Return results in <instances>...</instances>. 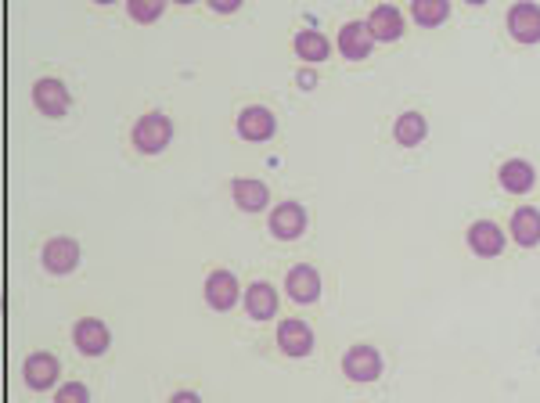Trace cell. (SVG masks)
<instances>
[{
  "mask_svg": "<svg viewBox=\"0 0 540 403\" xmlns=\"http://www.w3.org/2000/svg\"><path fill=\"white\" fill-rule=\"evenodd\" d=\"M130 141H134V148L141 155H159L170 148L173 141V119L166 116V112H148V116H141L134 123V130H130Z\"/></svg>",
  "mask_w": 540,
  "mask_h": 403,
  "instance_id": "cell-1",
  "label": "cell"
},
{
  "mask_svg": "<svg viewBox=\"0 0 540 403\" xmlns=\"http://www.w3.org/2000/svg\"><path fill=\"white\" fill-rule=\"evenodd\" d=\"M274 134H278V119H274V112H270L267 105L242 108V116H238V137H242V141L263 144Z\"/></svg>",
  "mask_w": 540,
  "mask_h": 403,
  "instance_id": "cell-11",
  "label": "cell"
},
{
  "mask_svg": "<svg viewBox=\"0 0 540 403\" xmlns=\"http://www.w3.org/2000/svg\"><path fill=\"white\" fill-rule=\"evenodd\" d=\"M231 198L242 213H263V209L270 206V188L263 180L238 177V180H231Z\"/></svg>",
  "mask_w": 540,
  "mask_h": 403,
  "instance_id": "cell-18",
  "label": "cell"
},
{
  "mask_svg": "<svg viewBox=\"0 0 540 403\" xmlns=\"http://www.w3.org/2000/svg\"><path fill=\"white\" fill-rule=\"evenodd\" d=\"M202 296H206L209 310L227 314V310H234V303L242 299V285H238V278H234L231 270H213L206 278V285H202Z\"/></svg>",
  "mask_w": 540,
  "mask_h": 403,
  "instance_id": "cell-6",
  "label": "cell"
},
{
  "mask_svg": "<svg viewBox=\"0 0 540 403\" xmlns=\"http://www.w3.org/2000/svg\"><path fill=\"white\" fill-rule=\"evenodd\" d=\"M429 137V123H425L422 112H400L393 123V141L400 148H418V144Z\"/></svg>",
  "mask_w": 540,
  "mask_h": 403,
  "instance_id": "cell-21",
  "label": "cell"
},
{
  "mask_svg": "<svg viewBox=\"0 0 540 403\" xmlns=\"http://www.w3.org/2000/svg\"><path fill=\"white\" fill-rule=\"evenodd\" d=\"M278 350L285 353V357L292 360H303L314 353V328L306 321H299V317H285V321L278 324Z\"/></svg>",
  "mask_w": 540,
  "mask_h": 403,
  "instance_id": "cell-7",
  "label": "cell"
},
{
  "mask_svg": "<svg viewBox=\"0 0 540 403\" xmlns=\"http://www.w3.org/2000/svg\"><path fill=\"white\" fill-rule=\"evenodd\" d=\"M170 403H202V400H198V393H191V389H180V393L170 396Z\"/></svg>",
  "mask_w": 540,
  "mask_h": 403,
  "instance_id": "cell-26",
  "label": "cell"
},
{
  "mask_svg": "<svg viewBox=\"0 0 540 403\" xmlns=\"http://www.w3.org/2000/svg\"><path fill=\"white\" fill-rule=\"evenodd\" d=\"M267 227L278 242H296L306 231V209L299 206V202H281V206L270 209Z\"/></svg>",
  "mask_w": 540,
  "mask_h": 403,
  "instance_id": "cell-10",
  "label": "cell"
},
{
  "mask_svg": "<svg viewBox=\"0 0 540 403\" xmlns=\"http://www.w3.org/2000/svg\"><path fill=\"white\" fill-rule=\"evenodd\" d=\"M72 105V94L62 80H54V76H44V80L33 83V108L40 116L47 119H62Z\"/></svg>",
  "mask_w": 540,
  "mask_h": 403,
  "instance_id": "cell-5",
  "label": "cell"
},
{
  "mask_svg": "<svg viewBox=\"0 0 540 403\" xmlns=\"http://www.w3.org/2000/svg\"><path fill=\"white\" fill-rule=\"evenodd\" d=\"M94 4H101V8H105V4H116V0H94Z\"/></svg>",
  "mask_w": 540,
  "mask_h": 403,
  "instance_id": "cell-30",
  "label": "cell"
},
{
  "mask_svg": "<svg viewBox=\"0 0 540 403\" xmlns=\"http://www.w3.org/2000/svg\"><path fill=\"white\" fill-rule=\"evenodd\" d=\"M40 260H44V270L47 274H54V278H65V274H72V270L80 267V242L76 238H51V242L44 245V252H40Z\"/></svg>",
  "mask_w": 540,
  "mask_h": 403,
  "instance_id": "cell-8",
  "label": "cell"
},
{
  "mask_svg": "<svg viewBox=\"0 0 540 403\" xmlns=\"http://www.w3.org/2000/svg\"><path fill=\"white\" fill-rule=\"evenodd\" d=\"M497 184H501V191H508V195H530L533 184H537V170H533L526 159H508L501 162V170H497Z\"/></svg>",
  "mask_w": 540,
  "mask_h": 403,
  "instance_id": "cell-16",
  "label": "cell"
},
{
  "mask_svg": "<svg viewBox=\"0 0 540 403\" xmlns=\"http://www.w3.org/2000/svg\"><path fill=\"white\" fill-rule=\"evenodd\" d=\"M299 83H303V90H310L317 83V76L310 69H303V72H299Z\"/></svg>",
  "mask_w": 540,
  "mask_h": 403,
  "instance_id": "cell-27",
  "label": "cell"
},
{
  "mask_svg": "<svg viewBox=\"0 0 540 403\" xmlns=\"http://www.w3.org/2000/svg\"><path fill=\"white\" fill-rule=\"evenodd\" d=\"M411 18L414 26L436 29L450 18V0H411Z\"/></svg>",
  "mask_w": 540,
  "mask_h": 403,
  "instance_id": "cell-22",
  "label": "cell"
},
{
  "mask_svg": "<svg viewBox=\"0 0 540 403\" xmlns=\"http://www.w3.org/2000/svg\"><path fill=\"white\" fill-rule=\"evenodd\" d=\"M285 292L292 303L310 306L321 299V274H317L310 263H296V267L285 274Z\"/></svg>",
  "mask_w": 540,
  "mask_h": 403,
  "instance_id": "cell-13",
  "label": "cell"
},
{
  "mask_svg": "<svg viewBox=\"0 0 540 403\" xmlns=\"http://www.w3.org/2000/svg\"><path fill=\"white\" fill-rule=\"evenodd\" d=\"M72 346L83 353V357H105L108 346H112V332L101 317H80L72 324Z\"/></svg>",
  "mask_w": 540,
  "mask_h": 403,
  "instance_id": "cell-4",
  "label": "cell"
},
{
  "mask_svg": "<svg viewBox=\"0 0 540 403\" xmlns=\"http://www.w3.org/2000/svg\"><path fill=\"white\" fill-rule=\"evenodd\" d=\"M206 4L216 11V15H234V11L242 8L245 0H206Z\"/></svg>",
  "mask_w": 540,
  "mask_h": 403,
  "instance_id": "cell-25",
  "label": "cell"
},
{
  "mask_svg": "<svg viewBox=\"0 0 540 403\" xmlns=\"http://www.w3.org/2000/svg\"><path fill=\"white\" fill-rule=\"evenodd\" d=\"M465 4H472V8H483L486 0H465Z\"/></svg>",
  "mask_w": 540,
  "mask_h": 403,
  "instance_id": "cell-29",
  "label": "cell"
},
{
  "mask_svg": "<svg viewBox=\"0 0 540 403\" xmlns=\"http://www.w3.org/2000/svg\"><path fill=\"white\" fill-rule=\"evenodd\" d=\"M54 403H90V389L83 382H65L58 393H54Z\"/></svg>",
  "mask_w": 540,
  "mask_h": 403,
  "instance_id": "cell-24",
  "label": "cell"
},
{
  "mask_svg": "<svg viewBox=\"0 0 540 403\" xmlns=\"http://www.w3.org/2000/svg\"><path fill=\"white\" fill-rule=\"evenodd\" d=\"M508 234L519 249H537L540 245V209L533 206H519L512 213V224H508Z\"/></svg>",
  "mask_w": 540,
  "mask_h": 403,
  "instance_id": "cell-19",
  "label": "cell"
},
{
  "mask_svg": "<svg viewBox=\"0 0 540 403\" xmlns=\"http://www.w3.org/2000/svg\"><path fill=\"white\" fill-rule=\"evenodd\" d=\"M382 353L375 350V346H368V342H360V346H350V350L342 353V375L350 378V382H357V386H368V382H375L378 375H382Z\"/></svg>",
  "mask_w": 540,
  "mask_h": 403,
  "instance_id": "cell-2",
  "label": "cell"
},
{
  "mask_svg": "<svg viewBox=\"0 0 540 403\" xmlns=\"http://www.w3.org/2000/svg\"><path fill=\"white\" fill-rule=\"evenodd\" d=\"M292 47H296V58H303L306 65H321L332 54V44H328V36L321 29H299Z\"/></svg>",
  "mask_w": 540,
  "mask_h": 403,
  "instance_id": "cell-20",
  "label": "cell"
},
{
  "mask_svg": "<svg viewBox=\"0 0 540 403\" xmlns=\"http://www.w3.org/2000/svg\"><path fill=\"white\" fill-rule=\"evenodd\" d=\"M242 306L252 321H270V317H278V292H274L270 281H252V285L245 288Z\"/></svg>",
  "mask_w": 540,
  "mask_h": 403,
  "instance_id": "cell-17",
  "label": "cell"
},
{
  "mask_svg": "<svg viewBox=\"0 0 540 403\" xmlns=\"http://www.w3.org/2000/svg\"><path fill=\"white\" fill-rule=\"evenodd\" d=\"M371 29V36H375L378 44H396L400 36H404V15H400V8H393V4H378V8H371V15L364 18Z\"/></svg>",
  "mask_w": 540,
  "mask_h": 403,
  "instance_id": "cell-15",
  "label": "cell"
},
{
  "mask_svg": "<svg viewBox=\"0 0 540 403\" xmlns=\"http://www.w3.org/2000/svg\"><path fill=\"white\" fill-rule=\"evenodd\" d=\"M378 40L371 36L368 22H346V26L339 29V40H335V47H339V54L346 58V62H364L371 54V47H375Z\"/></svg>",
  "mask_w": 540,
  "mask_h": 403,
  "instance_id": "cell-14",
  "label": "cell"
},
{
  "mask_svg": "<svg viewBox=\"0 0 540 403\" xmlns=\"http://www.w3.org/2000/svg\"><path fill=\"white\" fill-rule=\"evenodd\" d=\"M504 26H508V36H512L515 44L522 47L540 44V4H533V0L512 4L508 15H504Z\"/></svg>",
  "mask_w": 540,
  "mask_h": 403,
  "instance_id": "cell-3",
  "label": "cell"
},
{
  "mask_svg": "<svg viewBox=\"0 0 540 403\" xmlns=\"http://www.w3.org/2000/svg\"><path fill=\"white\" fill-rule=\"evenodd\" d=\"M465 242L479 260H494V256L504 252V245H508V234H504V227H497L494 220H476V224L468 227Z\"/></svg>",
  "mask_w": 540,
  "mask_h": 403,
  "instance_id": "cell-9",
  "label": "cell"
},
{
  "mask_svg": "<svg viewBox=\"0 0 540 403\" xmlns=\"http://www.w3.org/2000/svg\"><path fill=\"white\" fill-rule=\"evenodd\" d=\"M166 4H170V0H126V15L134 18L137 26H152V22L162 18Z\"/></svg>",
  "mask_w": 540,
  "mask_h": 403,
  "instance_id": "cell-23",
  "label": "cell"
},
{
  "mask_svg": "<svg viewBox=\"0 0 540 403\" xmlns=\"http://www.w3.org/2000/svg\"><path fill=\"white\" fill-rule=\"evenodd\" d=\"M58 375H62V364H58V357L54 353H33V357H26V364H22V378H26V386L33 389V393H47V389L58 386Z\"/></svg>",
  "mask_w": 540,
  "mask_h": 403,
  "instance_id": "cell-12",
  "label": "cell"
},
{
  "mask_svg": "<svg viewBox=\"0 0 540 403\" xmlns=\"http://www.w3.org/2000/svg\"><path fill=\"white\" fill-rule=\"evenodd\" d=\"M170 4H180V8H188V4H195V0H170Z\"/></svg>",
  "mask_w": 540,
  "mask_h": 403,
  "instance_id": "cell-28",
  "label": "cell"
}]
</instances>
